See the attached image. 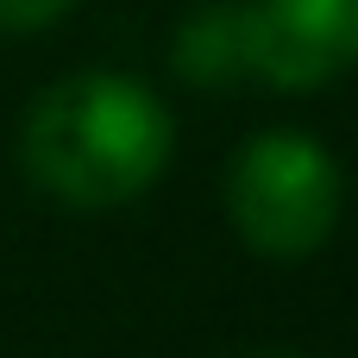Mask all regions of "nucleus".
<instances>
[{"label":"nucleus","mask_w":358,"mask_h":358,"mask_svg":"<svg viewBox=\"0 0 358 358\" xmlns=\"http://www.w3.org/2000/svg\"><path fill=\"white\" fill-rule=\"evenodd\" d=\"M176 126L164 113V101L113 69H82L50 82L31 101L25 120V170L31 182L82 214L120 208L132 195H145L164 164H170Z\"/></svg>","instance_id":"1"},{"label":"nucleus","mask_w":358,"mask_h":358,"mask_svg":"<svg viewBox=\"0 0 358 358\" xmlns=\"http://www.w3.org/2000/svg\"><path fill=\"white\" fill-rule=\"evenodd\" d=\"M227 214L258 258L296 264L340 227V170L308 132H258L227 170Z\"/></svg>","instance_id":"2"},{"label":"nucleus","mask_w":358,"mask_h":358,"mask_svg":"<svg viewBox=\"0 0 358 358\" xmlns=\"http://www.w3.org/2000/svg\"><path fill=\"white\" fill-rule=\"evenodd\" d=\"M252 358H302V352H252Z\"/></svg>","instance_id":"6"},{"label":"nucleus","mask_w":358,"mask_h":358,"mask_svg":"<svg viewBox=\"0 0 358 358\" xmlns=\"http://www.w3.org/2000/svg\"><path fill=\"white\" fill-rule=\"evenodd\" d=\"M252 82L283 94L334 82L358 57V0H245Z\"/></svg>","instance_id":"3"},{"label":"nucleus","mask_w":358,"mask_h":358,"mask_svg":"<svg viewBox=\"0 0 358 358\" xmlns=\"http://www.w3.org/2000/svg\"><path fill=\"white\" fill-rule=\"evenodd\" d=\"M76 0H0V31L6 38H25V31H44L69 13Z\"/></svg>","instance_id":"5"},{"label":"nucleus","mask_w":358,"mask_h":358,"mask_svg":"<svg viewBox=\"0 0 358 358\" xmlns=\"http://www.w3.org/2000/svg\"><path fill=\"white\" fill-rule=\"evenodd\" d=\"M176 76L189 88H239L252 82V25H245V0H201L182 25H176Z\"/></svg>","instance_id":"4"}]
</instances>
